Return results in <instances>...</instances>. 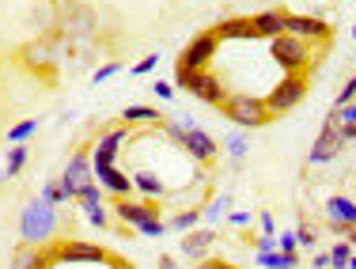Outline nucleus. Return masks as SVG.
Wrapping results in <instances>:
<instances>
[{
    "label": "nucleus",
    "mask_w": 356,
    "mask_h": 269,
    "mask_svg": "<svg viewBox=\"0 0 356 269\" xmlns=\"http://www.w3.org/2000/svg\"><path fill=\"white\" fill-rule=\"evenodd\" d=\"M216 46H220V38L213 35V31H201V35L182 49V57H178V69L205 72L209 65H213V57H216Z\"/></svg>",
    "instance_id": "7"
},
{
    "label": "nucleus",
    "mask_w": 356,
    "mask_h": 269,
    "mask_svg": "<svg viewBox=\"0 0 356 269\" xmlns=\"http://www.w3.org/2000/svg\"><path fill=\"white\" fill-rule=\"evenodd\" d=\"M114 269H133V266H125V262H118V266H114Z\"/></svg>",
    "instance_id": "48"
},
{
    "label": "nucleus",
    "mask_w": 356,
    "mask_h": 269,
    "mask_svg": "<svg viewBox=\"0 0 356 269\" xmlns=\"http://www.w3.org/2000/svg\"><path fill=\"white\" fill-rule=\"evenodd\" d=\"M175 88H186L193 99H201L205 106H224V99L232 95V91L220 83V76L213 69H205V72H190V69H175Z\"/></svg>",
    "instance_id": "3"
},
{
    "label": "nucleus",
    "mask_w": 356,
    "mask_h": 269,
    "mask_svg": "<svg viewBox=\"0 0 356 269\" xmlns=\"http://www.w3.org/2000/svg\"><path fill=\"white\" fill-rule=\"evenodd\" d=\"M326 122H330V125H341V129H349V125H356V103H349V106H334Z\"/></svg>",
    "instance_id": "24"
},
{
    "label": "nucleus",
    "mask_w": 356,
    "mask_h": 269,
    "mask_svg": "<svg viewBox=\"0 0 356 269\" xmlns=\"http://www.w3.org/2000/svg\"><path fill=\"white\" fill-rule=\"evenodd\" d=\"M118 72H122V65L110 61V65H103V69L95 72V83H103V80H110V76H118Z\"/></svg>",
    "instance_id": "41"
},
{
    "label": "nucleus",
    "mask_w": 356,
    "mask_h": 269,
    "mask_svg": "<svg viewBox=\"0 0 356 269\" xmlns=\"http://www.w3.org/2000/svg\"><path fill=\"white\" fill-rule=\"evenodd\" d=\"M269 57L284 69V76H303L307 65H311V46L300 38H292V35H281V38L269 42Z\"/></svg>",
    "instance_id": "5"
},
{
    "label": "nucleus",
    "mask_w": 356,
    "mask_h": 269,
    "mask_svg": "<svg viewBox=\"0 0 356 269\" xmlns=\"http://www.w3.org/2000/svg\"><path fill=\"white\" fill-rule=\"evenodd\" d=\"M353 243L345 239V243H334V247H330V269H349V262H353Z\"/></svg>",
    "instance_id": "23"
},
{
    "label": "nucleus",
    "mask_w": 356,
    "mask_h": 269,
    "mask_svg": "<svg viewBox=\"0 0 356 269\" xmlns=\"http://www.w3.org/2000/svg\"><path fill=\"white\" fill-rule=\"evenodd\" d=\"M349 145V137H345V129L341 125H322V133H318V140L315 145H311V152H307V163L311 167H318V163H330V159H334L337 152H341V148Z\"/></svg>",
    "instance_id": "8"
},
{
    "label": "nucleus",
    "mask_w": 356,
    "mask_h": 269,
    "mask_svg": "<svg viewBox=\"0 0 356 269\" xmlns=\"http://www.w3.org/2000/svg\"><path fill=\"white\" fill-rule=\"evenodd\" d=\"M224 148H227V156H232V159H247V152H250V140L243 137V133H232Z\"/></svg>",
    "instance_id": "28"
},
{
    "label": "nucleus",
    "mask_w": 356,
    "mask_h": 269,
    "mask_svg": "<svg viewBox=\"0 0 356 269\" xmlns=\"http://www.w3.org/2000/svg\"><path fill=\"white\" fill-rule=\"evenodd\" d=\"M201 224V209H182L178 216L167 220V231H193Z\"/></svg>",
    "instance_id": "22"
},
{
    "label": "nucleus",
    "mask_w": 356,
    "mask_h": 269,
    "mask_svg": "<svg viewBox=\"0 0 356 269\" xmlns=\"http://www.w3.org/2000/svg\"><path fill=\"white\" fill-rule=\"evenodd\" d=\"M137 231L144 235V239H159V235L167 231V220H148V224H140Z\"/></svg>",
    "instance_id": "35"
},
{
    "label": "nucleus",
    "mask_w": 356,
    "mask_h": 269,
    "mask_svg": "<svg viewBox=\"0 0 356 269\" xmlns=\"http://www.w3.org/2000/svg\"><path fill=\"white\" fill-rule=\"evenodd\" d=\"M349 103H356V76L345 80V88H341V95H337L334 106H349Z\"/></svg>",
    "instance_id": "36"
},
{
    "label": "nucleus",
    "mask_w": 356,
    "mask_h": 269,
    "mask_svg": "<svg viewBox=\"0 0 356 269\" xmlns=\"http://www.w3.org/2000/svg\"><path fill=\"white\" fill-rule=\"evenodd\" d=\"M178 148H186L190 159H197V163H209V159H216V152H220L216 137H213V133H205V129H197V125H186V137H182V145H178Z\"/></svg>",
    "instance_id": "13"
},
{
    "label": "nucleus",
    "mask_w": 356,
    "mask_h": 269,
    "mask_svg": "<svg viewBox=\"0 0 356 269\" xmlns=\"http://www.w3.org/2000/svg\"><path fill=\"white\" fill-rule=\"evenodd\" d=\"M345 137H349V140H356V125H349V129H345Z\"/></svg>",
    "instance_id": "46"
},
{
    "label": "nucleus",
    "mask_w": 356,
    "mask_h": 269,
    "mask_svg": "<svg viewBox=\"0 0 356 269\" xmlns=\"http://www.w3.org/2000/svg\"><path fill=\"white\" fill-rule=\"evenodd\" d=\"M213 239H216L213 228H197V231H190V235L182 239V254H186V258H193V262H205V258H209V247H213Z\"/></svg>",
    "instance_id": "18"
},
{
    "label": "nucleus",
    "mask_w": 356,
    "mask_h": 269,
    "mask_svg": "<svg viewBox=\"0 0 356 269\" xmlns=\"http://www.w3.org/2000/svg\"><path fill=\"white\" fill-rule=\"evenodd\" d=\"M284 23H288V15L281 12V8H266V12L250 15V27H254V38H266V42L281 38V35H284Z\"/></svg>",
    "instance_id": "14"
},
{
    "label": "nucleus",
    "mask_w": 356,
    "mask_h": 269,
    "mask_svg": "<svg viewBox=\"0 0 356 269\" xmlns=\"http://www.w3.org/2000/svg\"><path fill=\"white\" fill-rule=\"evenodd\" d=\"M159 269H175V258H171V254H163V258H159Z\"/></svg>",
    "instance_id": "45"
},
{
    "label": "nucleus",
    "mask_w": 356,
    "mask_h": 269,
    "mask_svg": "<svg viewBox=\"0 0 356 269\" xmlns=\"http://www.w3.org/2000/svg\"><path fill=\"white\" fill-rule=\"evenodd\" d=\"M35 129H38V117H27V122L12 125V133H8V140H12V145H27V137H35Z\"/></svg>",
    "instance_id": "25"
},
{
    "label": "nucleus",
    "mask_w": 356,
    "mask_h": 269,
    "mask_svg": "<svg viewBox=\"0 0 356 269\" xmlns=\"http://www.w3.org/2000/svg\"><path fill=\"white\" fill-rule=\"evenodd\" d=\"M61 190L69 193V197H76V193H80L83 186H88V182H95V167H91V156L88 152H76L72 159H69V167H65L61 171Z\"/></svg>",
    "instance_id": "9"
},
{
    "label": "nucleus",
    "mask_w": 356,
    "mask_h": 269,
    "mask_svg": "<svg viewBox=\"0 0 356 269\" xmlns=\"http://www.w3.org/2000/svg\"><path fill=\"white\" fill-rule=\"evenodd\" d=\"M38 197H42V201H46V205H54V209H57V205H65V201H72V197H69V193H65V190H61V182H49V186H46V190H42V193H38Z\"/></svg>",
    "instance_id": "30"
},
{
    "label": "nucleus",
    "mask_w": 356,
    "mask_h": 269,
    "mask_svg": "<svg viewBox=\"0 0 356 269\" xmlns=\"http://www.w3.org/2000/svg\"><path fill=\"white\" fill-rule=\"evenodd\" d=\"M254 220L250 213H243V209H235V213H227V224H232V228H247V224Z\"/></svg>",
    "instance_id": "39"
},
{
    "label": "nucleus",
    "mask_w": 356,
    "mask_h": 269,
    "mask_svg": "<svg viewBox=\"0 0 356 269\" xmlns=\"http://www.w3.org/2000/svg\"><path fill=\"white\" fill-rule=\"evenodd\" d=\"M156 65H159V54H148V57H140V61L133 65V76H148V72H156Z\"/></svg>",
    "instance_id": "34"
},
{
    "label": "nucleus",
    "mask_w": 356,
    "mask_h": 269,
    "mask_svg": "<svg viewBox=\"0 0 356 269\" xmlns=\"http://www.w3.org/2000/svg\"><path fill=\"white\" fill-rule=\"evenodd\" d=\"M95 182H99V186H103L106 193H110V197H129V193H133V174H125L122 171V167H99V171H95Z\"/></svg>",
    "instance_id": "15"
},
{
    "label": "nucleus",
    "mask_w": 356,
    "mask_h": 269,
    "mask_svg": "<svg viewBox=\"0 0 356 269\" xmlns=\"http://www.w3.org/2000/svg\"><path fill=\"white\" fill-rule=\"evenodd\" d=\"M254 250H258V254H269V250H277V235H258V239H254Z\"/></svg>",
    "instance_id": "37"
},
{
    "label": "nucleus",
    "mask_w": 356,
    "mask_h": 269,
    "mask_svg": "<svg viewBox=\"0 0 356 269\" xmlns=\"http://www.w3.org/2000/svg\"><path fill=\"white\" fill-rule=\"evenodd\" d=\"M163 117H159L156 106H125L122 111V125H159Z\"/></svg>",
    "instance_id": "20"
},
{
    "label": "nucleus",
    "mask_w": 356,
    "mask_h": 269,
    "mask_svg": "<svg viewBox=\"0 0 356 269\" xmlns=\"http://www.w3.org/2000/svg\"><path fill=\"white\" fill-rule=\"evenodd\" d=\"M349 269H356V254H353V262H349Z\"/></svg>",
    "instance_id": "50"
},
{
    "label": "nucleus",
    "mask_w": 356,
    "mask_h": 269,
    "mask_svg": "<svg viewBox=\"0 0 356 269\" xmlns=\"http://www.w3.org/2000/svg\"><path fill=\"white\" fill-rule=\"evenodd\" d=\"M296 243H300L303 250H315L318 247V231L311 228V224H300V228H296Z\"/></svg>",
    "instance_id": "32"
},
{
    "label": "nucleus",
    "mask_w": 356,
    "mask_h": 269,
    "mask_svg": "<svg viewBox=\"0 0 356 269\" xmlns=\"http://www.w3.org/2000/svg\"><path fill=\"white\" fill-rule=\"evenodd\" d=\"M349 35H353V42H356V23H353V31H349Z\"/></svg>",
    "instance_id": "49"
},
{
    "label": "nucleus",
    "mask_w": 356,
    "mask_h": 269,
    "mask_svg": "<svg viewBox=\"0 0 356 269\" xmlns=\"http://www.w3.org/2000/svg\"><path fill=\"white\" fill-rule=\"evenodd\" d=\"M258 228H261V235H277V220L266 213V209L258 213Z\"/></svg>",
    "instance_id": "38"
},
{
    "label": "nucleus",
    "mask_w": 356,
    "mask_h": 269,
    "mask_svg": "<svg viewBox=\"0 0 356 269\" xmlns=\"http://www.w3.org/2000/svg\"><path fill=\"white\" fill-rule=\"evenodd\" d=\"M213 35H216L220 42H250V38H254V27H250V19L235 15V19L216 23V27H213Z\"/></svg>",
    "instance_id": "19"
},
{
    "label": "nucleus",
    "mask_w": 356,
    "mask_h": 269,
    "mask_svg": "<svg viewBox=\"0 0 356 269\" xmlns=\"http://www.w3.org/2000/svg\"><path fill=\"white\" fill-rule=\"evenodd\" d=\"M152 91H156V99H163V103H167V99L175 95V83H167V80H156V83H152Z\"/></svg>",
    "instance_id": "40"
},
{
    "label": "nucleus",
    "mask_w": 356,
    "mask_h": 269,
    "mask_svg": "<svg viewBox=\"0 0 356 269\" xmlns=\"http://www.w3.org/2000/svg\"><path fill=\"white\" fill-rule=\"evenodd\" d=\"M227 205H232V201H227V197H213V201H209L205 209H201V220H205V224H213V220H220V216L227 213Z\"/></svg>",
    "instance_id": "26"
},
{
    "label": "nucleus",
    "mask_w": 356,
    "mask_h": 269,
    "mask_svg": "<svg viewBox=\"0 0 356 269\" xmlns=\"http://www.w3.org/2000/svg\"><path fill=\"white\" fill-rule=\"evenodd\" d=\"M49 258L54 266H106L110 254L99 243H88V239H65V243H54L49 247Z\"/></svg>",
    "instance_id": "4"
},
{
    "label": "nucleus",
    "mask_w": 356,
    "mask_h": 269,
    "mask_svg": "<svg viewBox=\"0 0 356 269\" xmlns=\"http://www.w3.org/2000/svg\"><path fill=\"white\" fill-rule=\"evenodd\" d=\"M114 216L129 228H140L148 220H159V205L156 201H129V197H118L114 201Z\"/></svg>",
    "instance_id": "12"
},
{
    "label": "nucleus",
    "mask_w": 356,
    "mask_h": 269,
    "mask_svg": "<svg viewBox=\"0 0 356 269\" xmlns=\"http://www.w3.org/2000/svg\"><path fill=\"white\" fill-rule=\"evenodd\" d=\"M103 193H106V190L99 186V182H88V186L76 193V201H80V205L88 209V205H99V201H103Z\"/></svg>",
    "instance_id": "31"
},
{
    "label": "nucleus",
    "mask_w": 356,
    "mask_h": 269,
    "mask_svg": "<svg viewBox=\"0 0 356 269\" xmlns=\"http://www.w3.org/2000/svg\"><path fill=\"white\" fill-rule=\"evenodd\" d=\"M197 269H232V266L220 262V258H205V262H197Z\"/></svg>",
    "instance_id": "42"
},
{
    "label": "nucleus",
    "mask_w": 356,
    "mask_h": 269,
    "mask_svg": "<svg viewBox=\"0 0 356 269\" xmlns=\"http://www.w3.org/2000/svg\"><path fill=\"white\" fill-rule=\"evenodd\" d=\"M133 190H137L144 201H159V197H167V182L159 179L156 171H148V167L133 171Z\"/></svg>",
    "instance_id": "17"
},
{
    "label": "nucleus",
    "mask_w": 356,
    "mask_h": 269,
    "mask_svg": "<svg viewBox=\"0 0 356 269\" xmlns=\"http://www.w3.org/2000/svg\"><path fill=\"white\" fill-rule=\"evenodd\" d=\"M27 57H31L35 65H38V61H46V46H31V49H27Z\"/></svg>",
    "instance_id": "43"
},
{
    "label": "nucleus",
    "mask_w": 356,
    "mask_h": 269,
    "mask_svg": "<svg viewBox=\"0 0 356 269\" xmlns=\"http://www.w3.org/2000/svg\"><path fill=\"white\" fill-rule=\"evenodd\" d=\"M326 224H330L337 235H349V231L356 228V201L345 197V193L326 197Z\"/></svg>",
    "instance_id": "11"
},
{
    "label": "nucleus",
    "mask_w": 356,
    "mask_h": 269,
    "mask_svg": "<svg viewBox=\"0 0 356 269\" xmlns=\"http://www.w3.org/2000/svg\"><path fill=\"white\" fill-rule=\"evenodd\" d=\"M277 250H284V254H300V243H296V231H277Z\"/></svg>",
    "instance_id": "33"
},
{
    "label": "nucleus",
    "mask_w": 356,
    "mask_h": 269,
    "mask_svg": "<svg viewBox=\"0 0 356 269\" xmlns=\"http://www.w3.org/2000/svg\"><path fill=\"white\" fill-rule=\"evenodd\" d=\"M261 269H300V254H284V250H269V254H258Z\"/></svg>",
    "instance_id": "21"
},
{
    "label": "nucleus",
    "mask_w": 356,
    "mask_h": 269,
    "mask_svg": "<svg viewBox=\"0 0 356 269\" xmlns=\"http://www.w3.org/2000/svg\"><path fill=\"white\" fill-rule=\"evenodd\" d=\"M284 35H292V38L307 42V46H315V42H330V23L318 19V15H288Z\"/></svg>",
    "instance_id": "10"
},
{
    "label": "nucleus",
    "mask_w": 356,
    "mask_h": 269,
    "mask_svg": "<svg viewBox=\"0 0 356 269\" xmlns=\"http://www.w3.org/2000/svg\"><path fill=\"white\" fill-rule=\"evenodd\" d=\"M303 95H307V76H281V83L266 95V111L273 117L288 114V111H296V106L303 103Z\"/></svg>",
    "instance_id": "6"
},
{
    "label": "nucleus",
    "mask_w": 356,
    "mask_h": 269,
    "mask_svg": "<svg viewBox=\"0 0 356 269\" xmlns=\"http://www.w3.org/2000/svg\"><path fill=\"white\" fill-rule=\"evenodd\" d=\"M57 224H61L57 209L46 205L42 197H35L27 209H23V216H19V239L27 243V247H42L46 239H54Z\"/></svg>",
    "instance_id": "1"
},
{
    "label": "nucleus",
    "mask_w": 356,
    "mask_h": 269,
    "mask_svg": "<svg viewBox=\"0 0 356 269\" xmlns=\"http://www.w3.org/2000/svg\"><path fill=\"white\" fill-rule=\"evenodd\" d=\"M349 243H353V250H356V228L349 231Z\"/></svg>",
    "instance_id": "47"
},
{
    "label": "nucleus",
    "mask_w": 356,
    "mask_h": 269,
    "mask_svg": "<svg viewBox=\"0 0 356 269\" xmlns=\"http://www.w3.org/2000/svg\"><path fill=\"white\" fill-rule=\"evenodd\" d=\"M220 111H224L227 122L239 125V129H261L266 122H273V114L266 111V99L250 95V91H235V95H227Z\"/></svg>",
    "instance_id": "2"
},
{
    "label": "nucleus",
    "mask_w": 356,
    "mask_h": 269,
    "mask_svg": "<svg viewBox=\"0 0 356 269\" xmlns=\"http://www.w3.org/2000/svg\"><path fill=\"white\" fill-rule=\"evenodd\" d=\"M12 269H54V258H49V247L42 250V247H15V254H12Z\"/></svg>",
    "instance_id": "16"
},
{
    "label": "nucleus",
    "mask_w": 356,
    "mask_h": 269,
    "mask_svg": "<svg viewBox=\"0 0 356 269\" xmlns=\"http://www.w3.org/2000/svg\"><path fill=\"white\" fill-rule=\"evenodd\" d=\"M83 216H88L91 228H110V213H106L103 201H99V205H88V209H83Z\"/></svg>",
    "instance_id": "27"
},
{
    "label": "nucleus",
    "mask_w": 356,
    "mask_h": 269,
    "mask_svg": "<svg viewBox=\"0 0 356 269\" xmlns=\"http://www.w3.org/2000/svg\"><path fill=\"white\" fill-rule=\"evenodd\" d=\"M315 269H330V250H318L315 254Z\"/></svg>",
    "instance_id": "44"
},
{
    "label": "nucleus",
    "mask_w": 356,
    "mask_h": 269,
    "mask_svg": "<svg viewBox=\"0 0 356 269\" xmlns=\"http://www.w3.org/2000/svg\"><path fill=\"white\" fill-rule=\"evenodd\" d=\"M23 167H27V148H23V145L19 148H8V171L4 174L12 179V174H19Z\"/></svg>",
    "instance_id": "29"
}]
</instances>
